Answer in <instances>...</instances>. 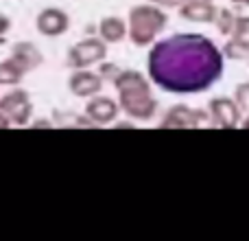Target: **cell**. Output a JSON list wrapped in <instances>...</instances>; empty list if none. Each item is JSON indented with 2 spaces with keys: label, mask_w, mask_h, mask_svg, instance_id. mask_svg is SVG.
Segmentation results:
<instances>
[{
  "label": "cell",
  "mask_w": 249,
  "mask_h": 241,
  "mask_svg": "<svg viewBox=\"0 0 249 241\" xmlns=\"http://www.w3.org/2000/svg\"><path fill=\"white\" fill-rule=\"evenodd\" d=\"M230 38L249 44V16H238L236 18V26H234V33L230 35Z\"/></svg>",
  "instance_id": "e0dca14e"
},
{
  "label": "cell",
  "mask_w": 249,
  "mask_h": 241,
  "mask_svg": "<svg viewBox=\"0 0 249 241\" xmlns=\"http://www.w3.org/2000/svg\"><path fill=\"white\" fill-rule=\"evenodd\" d=\"M24 75H26V70L11 55L0 61V86H11V88L18 86L24 79Z\"/></svg>",
  "instance_id": "5bb4252c"
},
{
  "label": "cell",
  "mask_w": 249,
  "mask_h": 241,
  "mask_svg": "<svg viewBox=\"0 0 249 241\" xmlns=\"http://www.w3.org/2000/svg\"><path fill=\"white\" fill-rule=\"evenodd\" d=\"M234 99H236L238 108L243 110V114H247L249 117V81L238 83L236 90H234Z\"/></svg>",
  "instance_id": "ac0fdd59"
},
{
  "label": "cell",
  "mask_w": 249,
  "mask_h": 241,
  "mask_svg": "<svg viewBox=\"0 0 249 241\" xmlns=\"http://www.w3.org/2000/svg\"><path fill=\"white\" fill-rule=\"evenodd\" d=\"M99 73H101V77L103 79H116L118 77V73H121V68L118 66H114V64H107V61H101V68H99Z\"/></svg>",
  "instance_id": "d6986e66"
},
{
  "label": "cell",
  "mask_w": 249,
  "mask_h": 241,
  "mask_svg": "<svg viewBox=\"0 0 249 241\" xmlns=\"http://www.w3.org/2000/svg\"><path fill=\"white\" fill-rule=\"evenodd\" d=\"M243 127H245V129H249V117H247L245 120H243Z\"/></svg>",
  "instance_id": "484cf974"
},
{
  "label": "cell",
  "mask_w": 249,
  "mask_h": 241,
  "mask_svg": "<svg viewBox=\"0 0 249 241\" xmlns=\"http://www.w3.org/2000/svg\"><path fill=\"white\" fill-rule=\"evenodd\" d=\"M105 57H107V42L103 38H86L70 46L68 66L72 70L90 68L92 64H101Z\"/></svg>",
  "instance_id": "277c9868"
},
{
  "label": "cell",
  "mask_w": 249,
  "mask_h": 241,
  "mask_svg": "<svg viewBox=\"0 0 249 241\" xmlns=\"http://www.w3.org/2000/svg\"><path fill=\"white\" fill-rule=\"evenodd\" d=\"M216 13H219V9L214 7L212 0H190L179 7L181 20L195 22V24H212L216 20Z\"/></svg>",
  "instance_id": "8fae6325"
},
{
  "label": "cell",
  "mask_w": 249,
  "mask_h": 241,
  "mask_svg": "<svg viewBox=\"0 0 249 241\" xmlns=\"http://www.w3.org/2000/svg\"><path fill=\"white\" fill-rule=\"evenodd\" d=\"M68 26H70L68 13L59 7L42 9L37 13V18H35V29L44 38H59V35H64L68 31Z\"/></svg>",
  "instance_id": "9c48e42d"
},
{
  "label": "cell",
  "mask_w": 249,
  "mask_h": 241,
  "mask_svg": "<svg viewBox=\"0 0 249 241\" xmlns=\"http://www.w3.org/2000/svg\"><path fill=\"white\" fill-rule=\"evenodd\" d=\"M151 2L160 4V7H164V9H173V7H177V9H179L181 4L190 2V0H151Z\"/></svg>",
  "instance_id": "ffe728a7"
},
{
  "label": "cell",
  "mask_w": 249,
  "mask_h": 241,
  "mask_svg": "<svg viewBox=\"0 0 249 241\" xmlns=\"http://www.w3.org/2000/svg\"><path fill=\"white\" fill-rule=\"evenodd\" d=\"M9 127H13V123H11V119L7 117V114L0 110V129H9Z\"/></svg>",
  "instance_id": "603a6c76"
},
{
  "label": "cell",
  "mask_w": 249,
  "mask_h": 241,
  "mask_svg": "<svg viewBox=\"0 0 249 241\" xmlns=\"http://www.w3.org/2000/svg\"><path fill=\"white\" fill-rule=\"evenodd\" d=\"M168 16L164 13V7L155 2L136 4L129 9L127 24H129V40L136 46H151L160 33L166 29Z\"/></svg>",
  "instance_id": "3957f363"
},
{
  "label": "cell",
  "mask_w": 249,
  "mask_h": 241,
  "mask_svg": "<svg viewBox=\"0 0 249 241\" xmlns=\"http://www.w3.org/2000/svg\"><path fill=\"white\" fill-rule=\"evenodd\" d=\"M114 127H136V120H133V123H116V125H114Z\"/></svg>",
  "instance_id": "d4e9b609"
},
{
  "label": "cell",
  "mask_w": 249,
  "mask_h": 241,
  "mask_svg": "<svg viewBox=\"0 0 249 241\" xmlns=\"http://www.w3.org/2000/svg\"><path fill=\"white\" fill-rule=\"evenodd\" d=\"M236 13H232L230 9H219V13H216V29L221 31L223 35H232L234 33V26H236Z\"/></svg>",
  "instance_id": "2e32d148"
},
{
  "label": "cell",
  "mask_w": 249,
  "mask_h": 241,
  "mask_svg": "<svg viewBox=\"0 0 249 241\" xmlns=\"http://www.w3.org/2000/svg\"><path fill=\"white\" fill-rule=\"evenodd\" d=\"M230 2L238 4V7H249V0H230Z\"/></svg>",
  "instance_id": "cb8c5ba5"
},
{
  "label": "cell",
  "mask_w": 249,
  "mask_h": 241,
  "mask_svg": "<svg viewBox=\"0 0 249 241\" xmlns=\"http://www.w3.org/2000/svg\"><path fill=\"white\" fill-rule=\"evenodd\" d=\"M208 112H210L212 125L219 129H236L238 125H243V110L238 108L236 99L214 97L208 103Z\"/></svg>",
  "instance_id": "52a82bcc"
},
{
  "label": "cell",
  "mask_w": 249,
  "mask_h": 241,
  "mask_svg": "<svg viewBox=\"0 0 249 241\" xmlns=\"http://www.w3.org/2000/svg\"><path fill=\"white\" fill-rule=\"evenodd\" d=\"M223 55L234 61H249V44L230 38L223 46Z\"/></svg>",
  "instance_id": "9a60e30c"
},
{
  "label": "cell",
  "mask_w": 249,
  "mask_h": 241,
  "mask_svg": "<svg viewBox=\"0 0 249 241\" xmlns=\"http://www.w3.org/2000/svg\"><path fill=\"white\" fill-rule=\"evenodd\" d=\"M225 55L201 33H175L153 42L146 73L153 86L171 95H199L223 77Z\"/></svg>",
  "instance_id": "6da1fadb"
},
{
  "label": "cell",
  "mask_w": 249,
  "mask_h": 241,
  "mask_svg": "<svg viewBox=\"0 0 249 241\" xmlns=\"http://www.w3.org/2000/svg\"><path fill=\"white\" fill-rule=\"evenodd\" d=\"M121 112V103H116L114 99L103 95L92 97L86 103V117L96 125V127H105V125L114 123V119Z\"/></svg>",
  "instance_id": "30bf717a"
},
{
  "label": "cell",
  "mask_w": 249,
  "mask_h": 241,
  "mask_svg": "<svg viewBox=\"0 0 249 241\" xmlns=\"http://www.w3.org/2000/svg\"><path fill=\"white\" fill-rule=\"evenodd\" d=\"M99 38H103L107 44H118L124 38H129V24L127 20L118 16H107L99 22Z\"/></svg>",
  "instance_id": "4fadbf2b"
},
{
  "label": "cell",
  "mask_w": 249,
  "mask_h": 241,
  "mask_svg": "<svg viewBox=\"0 0 249 241\" xmlns=\"http://www.w3.org/2000/svg\"><path fill=\"white\" fill-rule=\"evenodd\" d=\"M9 29H11V20H9L4 13H0V38H2V35L7 33Z\"/></svg>",
  "instance_id": "44dd1931"
},
{
  "label": "cell",
  "mask_w": 249,
  "mask_h": 241,
  "mask_svg": "<svg viewBox=\"0 0 249 241\" xmlns=\"http://www.w3.org/2000/svg\"><path fill=\"white\" fill-rule=\"evenodd\" d=\"M208 123H212L208 110H199V108H190V105H184V103H177L166 110L164 119L160 120V127L162 129H197Z\"/></svg>",
  "instance_id": "5b68a950"
},
{
  "label": "cell",
  "mask_w": 249,
  "mask_h": 241,
  "mask_svg": "<svg viewBox=\"0 0 249 241\" xmlns=\"http://www.w3.org/2000/svg\"><path fill=\"white\" fill-rule=\"evenodd\" d=\"M31 127L33 129H42V127H53V123L48 119H39V120H31Z\"/></svg>",
  "instance_id": "7402d4cb"
},
{
  "label": "cell",
  "mask_w": 249,
  "mask_h": 241,
  "mask_svg": "<svg viewBox=\"0 0 249 241\" xmlns=\"http://www.w3.org/2000/svg\"><path fill=\"white\" fill-rule=\"evenodd\" d=\"M103 81L105 79L101 77V73H94L90 68H77L72 70L68 79V90L79 99H92V97L101 95Z\"/></svg>",
  "instance_id": "ba28073f"
},
{
  "label": "cell",
  "mask_w": 249,
  "mask_h": 241,
  "mask_svg": "<svg viewBox=\"0 0 249 241\" xmlns=\"http://www.w3.org/2000/svg\"><path fill=\"white\" fill-rule=\"evenodd\" d=\"M151 79L138 70H121L114 79L121 110L131 120H151L158 112V101L151 92Z\"/></svg>",
  "instance_id": "7a4b0ae2"
},
{
  "label": "cell",
  "mask_w": 249,
  "mask_h": 241,
  "mask_svg": "<svg viewBox=\"0 0 249 241\" xmlns=\"http://www.w3.org/2000/svg\"><path fill=\"white\" fill-rule=\"evenodd\" d=\"M0 110L11 119V123L16 127H26V125H31V119H33L31 95L24 88H18V86H13L11 90L0 97Z\"/></svg>",
  "instance_id": "8992f818"
},
{
  "label": "cell",
  "mask_w": 249,
  "mask_h": 241,
  "mask_svg": "<svg viewBox=\"0 0 249 241\" xmlns=\"http://www.w3.org/2000/svg\"><path fill=\"white\" fill-rule=\"evenodd\" d=\"M11 57L22 66V68L26 70V73H31V70H37L39 66L44 64L42 51H39V48L35 46L33 42H24V40H22V42H16V44H13Z\"/></svg>",
  "instance_id": "7c38bea8"
}]
</instances>
